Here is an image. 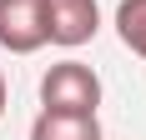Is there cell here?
I'll use <instances>...</instances> for the list:
<instances>
[{
  "instance_id": "cell-1",
  "label": "cell",
  "mask_w": 146,
  "mask_h": 140,
  "mask_svg": "<svg viewBox=\"0 0 146 140\" xmlns=\"http://www.w3.org/2000/svg\"><path fill=\"white\" fill-rule=\"evenodd\" d=\"M40 105L56 115H96L101 105V75L81 60H60L40 75Z\"/></svg>"
},
{
  "instance_id": "cell-2",
  "label": "cell",
  "mask_w": 146,
  "mask_h": 140,
  "mask_svg": "<svg viewBox=\"0 0 146 140\" xmlns=\"http://www.w3.org/2000/svg\"><path fill=\"white\" fill-rule=\"evenodd\" d=\"M45 35V0H0V45L10 55H35Z\"/></svg>"
},
{
  "instance_id": "cell-3",
  "label": "cell",
  "mask_w": 146,
  "mask_h": 140,
  "mask_svg": "<svg viewBox=\"0 0 146 140\" xmlns=\"http://www.w3.org/2000/svg\"><path fill=\"white\" fill-rule=\"evenodd\" d=\"M101 30V10H96V0H45V35L50 45H86L91 35Z\"/></svg>"
},
{
  "instance_id": "cell-4",
  "label": "cell",
  "mask_w": 146,
  "mask_h": 140,
  "mask_svg": "<svg viewBox=\"0 0 146 140\" xmlns=\"http://www.w3.org/2000/svg\"><path fill=\"white\" fill-rule=\"evenodd\" d=\"M30 140H101V125H96V115H56V110H40L35 125H30Z\"/></svg>"
},
{
  "instance_id": "cell-5",
  "label": "cell",
  "mask_w": 146,
  "mask_h": 140,
  "mask_svg": "<svg viewBox=\"0 0 146 140\" xmlns=\"http://www.w3.org/2000/svg\"><path fill=\"white\" fill-rule=\"evenodd\" d=\"M116 35L126 50H136L146 60V0H121L116 5Z\"/></svg>"
},
{
  "instance_id": "cell-6",
  "label": "cell",
  "mask_w": 146,
  "mask_h": 140,
  "mask_svg": "<svg viewBox=\"0 0 146 140\" xmlns=\"http://www.w3.org/2000/svg\"><path fill=\"white\" fill-rule=\"evenodd\" d=\"M0 115H5V70H0Z\"/></svg>"
}]
</instances>
